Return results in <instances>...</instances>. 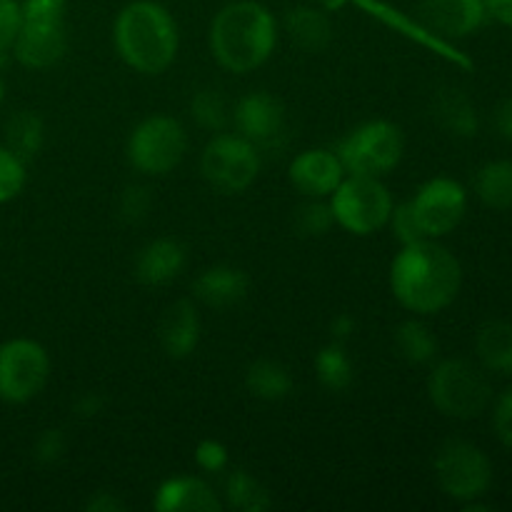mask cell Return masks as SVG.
Instances as JSON below:
<instances>
[{"label":"cell","instance_id":"obj_1","mask_svg":"<svg viewBox=\"0 0 512 512\" xmlns=\"http://www.w3.org/2000/svg\"><path fill=\"white\" fill-rule=\"evenodd\" d=\"M463 288V265L453 250L425 238L403 245L390 265L393 298L413 315H438L455 303Z\"/></svg>","mask_w":512,"mask_h":512},{"label":"cell","instance_id":"obj_2","mask_svg":"<svg viewBox=\"0 0 512 512\" xmlns=\"http://www.w3.org/2000/svg\"><path fill=\"white\" fill-rule=\"evenodd\" d=\"M210 53L230 73H253L278 45V20L258 0H233L215 13L208 30Z\"/></svg>","mask_w":512,"mask_h":512},{"label":"cell","instance_id":"obj_3","mask_svg":"<svg viewBox=\"0 0 512 512\" xmlns=\"http://www.w3.org/2000/svg\"><path fill=\"white\" fill-rule=\"evenodd\" d=\"M113 43L135 73L160 75L178 55V23L165 5L155 0H133L115 18Z\"/></svg>","mask_w":512,"mask_h":512},{"label":"cell","instance_id":"obj_4","mask_svg":"<svg viewBox=\"0 0 512 512\" xmlns=\"http://www.w3.org/2000/svg\"><path fill=\"white\" fill-rule=\"evenodd\" d=\"M428 398L438 413L455 420H475L493 405L490 373L465 358L435 360L428 375Z\"/></svg>","mask_w":512,"mask_h":512},{"label":"cell","instance_id":"obj_5","mask_svg":"<svg viewBox=\"0 0 512 512\" xmlns=\"http://www.w3.org/2000/svg\"><path fill=\"white\" fill-rule=\"evenodd\" d=\"M433 470L438 488L460 505L483 500L495 480L490 455L480 445L463 438H450L440 445L433 460Z\"/></svg>","mask_w":512,"mask_h":512},{"label":"cell","instance_id":"obj_6","mask_svg":"<svg viewBox=\"0 0 512 512\" xmlns=\"http://www.w3.org/2000/svg\"><path fill=\"white\" fill-rule=\"evenodd\" d=\"M405 135L393 120H368L340 140L335 155L348 175L383 178L403 160Z\"/></svg>","mask_w":512,"mask_h":512},{"label":"cell","instance_id":"obj_7","mask_svg":"<svg viewBox=\"0 0 512 512\" xmlns=\"http://www.w3.org/2000/svg\"><path fill=\"white\" fill-rule=\"evenodd\" d=\"M335 225L353 235H373L388 225L393 195L388 185L373 175H348L330 195Z\"/></svg>","mask_w":512,"mask_h":512},{"label":"cell","instance_id":"obj_8","mask_svg":"<svg viewBox=\"0 0 512 512\" xmlns=\"http://www.w3.org/2000/svg\"><path fill=\"white\" fill-rule=\"evenodd\" d=\"M185 153H188V133L183 123L170 115L145 118L143 123L135 125L125 145L128 163L138 173L153 175V178L168 175L170 170L178 168Z\"/></svg>","mask_w":512,"mask_h":512},{"label":"cell","instance_id":"obj_9","mask_svg":"<svg viewBox=\"0 0 512 512\" xmlns=\"http://www.w3.org/2000/svg\"><path fill=\"white\" fill-rule=\"evenodd\" d=\"M205 183L223 195H238L260 173V150L240 133H215L200 158Z\"/></svg>","mask_w":512,"mask_h":512},{"label":"cell","instance_id":"obj_10","mask_svg":"<svg viewBox=\"0 0 512 512\" xmlns=\"http://www.w3.org/2000/svg\"><path fill=\"white\" fill-rule=\"evenodd\" d=\"M50 378L48 350L30 338L0 345V400L23 405L40 395Z\"/></svg>","mask_w":512,"mask_h":512},{"label":"cell","instance_id":"obj_11","mask_svg":"<svg viewBox=\"0 0 512 512\" xmlns=\"http://www.w3.org/2000/svg\"><path fill=\"white\" fill-rule=\"evenodd\" d=\"M415 220L425 238L440 240L453 233L468 213V190L455 178H430L410 198Z\"/></svg>","mask_w":512,"mask_h":512},{"label":"cell","instance_id":"obj_12","mask_svg":"<svg viewBox=\"0 0 512 512\" xmlns=\"http://www.w3.org/2000/svg\"><path fill=\"white\" fill-rule=\"evenodd\" d=\"M485 0H420L415 20L440 40H463L488 23Z\"/></svg>","mask_w":512,"mask_h":512},{"label":"cell","instance_id":"obj_13","mask_svg":"<svg viewBox=\"0 0 512 512\" xmlns=\"http://www.w3.org/2000/svg\"><path fill=\"white\" fill-rule=\"evenodd\" d=\"M233 123L235 130L258 150L280 148L285 138L283 103L265 90H255L238 100L233 110Z\"/></svg>","mask_w":512,"mask_h":512},{"label":"cell","instance_id":"obj_14","mask_svg":"<svg viewBox=\"0 0 512 512\" xmlns=\"http://www.w3.org/2000/svg\"><path fill=\"white\" fill-rule=\"evenodd\" d=\"M10 48L25 68H53L68 50L65 20H23Z\"/></svg>","mask_w":512,"mask_h":512},{"label":"cell","instance_id":"obj_15","mask_svg":"<svg viewBox=\"0 0 512 512\" xmlns=\"http://www.w3.org/2000/svg\"><path fill=\"white\" fill-rule=\"evenodd\" d=\"M288 178L305 198H330L345 178V168L333 150H303L290 163Z\"/></svg>","mask_w":512,"mask_h":512},{"label":"cell","instance_id":"obj_16","mask_svg":"<svg viewBox=\"0 0 512 512\" xmlns=\"http://www.w3.org/2000/svg\"><path fill=\"white\" fill-rule=\"evenodd\" d=\"M188 263V248L178 238H155L135 258V280L150 288L168 285Z\"/></svg>","mask_w":512,"mask_h":512},{"label":"cell","instance_id":"obj_17","mask_svg":"<svg viewBox=\"0 0 512 512\" xmlns=\"http://www.w3.org/2000/svg\"><path fill=\"white\" fill-rule=\"evenodd\" d=\"M160 348L168 358L185 360L200 343V315L193 300H175L158 323Z\"/></svg>","mask_w":512,"mask_h":512},{"label":"cell","instance_id":"obj_18","mask_svg":"<svg viewBox=\"0 0 512 512\" xmlns=\"http://www.w3.org/2000/svg\"><path fill=\"white\" fill-rule=\"evenodd\" d=\"M153 508L158 512H218L223 510V503L203 478L178 475L158 485Z\"/></svg>","mask_w":512,"mask_h":512},{"label":"cell","instance_id":"obj_19","mask_svg":"<svg viewBox=\"0 0 512 512\" xmlns=\"http://www.w3.org/2000/svg\"><path fill=\"white\" fill-rule=\"evenodd\" d=\"M248 290V273L240 268H233V265H215V268L203 270L193 283L195 300H200V303L215 310H225L243 303Z\"/></svg>","mask_w":512,"mask_h":512},{"label":"cell","instance_id":"obj_20","mask_svg":"<svg viewBox=\"0 0 512 512\" xmlns=\"http://www.w3.org/2000/svg\"><path fill=\"white\" fill-rule=\"evenodd\" d=\"M475 355L490 375H512V323L488 320L475 333Z\"/></svg>","mask_w":512,"mask_h":512},{"label":"cell","instance_id":"obj_21","mask_svg":"<svg viewBox=\"0 0 512 512\" xmlns=\"http://www.w3.org/2000/svg\"><path fill=\"white\" fill-rule=\"evenodd\" d=\"M433 115L440 128L448 135H453V138H473V135H478V108H475L473 100L463 90H440L433 105Z\"/></svg>","mask_w":512,"mask_h":512},{"label":"cell","instance_id":"obj_22","mask_svg":"<svg viewBox=\"0 0 512 512\" xmlns=\"http://www.w3.org/2000/svg\"><path fill=\"white\" fill-rule=\"evenodd\" d=\"M245 388L253 398L265 400V403H280V400L290 398L295 383L290 370L283 363L270 358H260L248 365L245 370Z\"/></svg>","mask_w":512,"mask_h":512},{"label":"cell","instance_id":"obj_23","mask_svg":"<svg viewBox=\"0 0 512 512\" xmlns=\"http://www.w3.org/2000/svg\"><path fill=\"white\" fill-rule=\"evenodd\" d=\"M473 188L485 208L508 213V210H512V160L500 158L485 163L475 173Z\"/></svg>","mask_w":512,"mask_h":512},{"label":"cell","instance_id":"obj_24","mask_svg":"<svg viewBox=\"0 0 512 512\" xmlns=\"http://www.w3.org/2000/svg\"><path fill=\"white\" fill-rule=\"evenodd\" d=\"M285 28H288L293 43L308 53H318L333 40L330 18L323 10L310 8V5H298V8L290 10L288 18H285Z\"/></svg>","mask_w":512,"mask_h":512},{"label":"cell","instance_id":"obj_25","mask_svg":"<svg viewBox=\"0 0 512 512\" xmlns=\"http://www.w3.org/2000/svg\"><path fill=\"white\" fill-rule=\"evenodd\" d=\"M395 350L410 365H433L440 355V343L423 320L410 318L395 330Z\"/></svg>","mask_w":512,"mask_h":512},{"label":"cell","instance_id":"obj_26","mask_svg":"<svg viewBox=\"0 0 512 512\" xmlns=\"http://www.w3.org/2000/svg\"><path fill=\"white\" fill-rule=\"evenodd\" d=\"M315 373H318L320 385L330 393H343L353 385L355 368L353 358L348 353V345L330 340L328 345L318 350L315 355Z\"/></svg>","mask_w":512,"mask_h":512},{"label":"cell","instance_id":"obj_27","mask_svg":"<svg viewBox=\"0 0 512 512\" xmlns=\"http://www.w3.org/2000/svg\"><path fill=\"white\" fill-rule=\"evenodd\" d=\"M45 128L43 120L33 110H20V113L10 115V120L5 123V148L13 150L20 160L28 163L30 158L40 153L43 148Z\"/></svg>","mask_w":512,"mask_h":512},{"label":"cell","instance_id":"obj_28","mask_svg":"<svg viewBox=\"0 0 512 512\" xmlns=\"http://www.w3.org/2000/svg\"><path fill=\"white\" fill-rule=\"evenodd\" d=\"M225 503L240 512H265L273 505L268 488L248 470H233L225 480Z\"/></svg>","mask_w":512,"mask_h":512},{"label":"cell","instance_id":"obj_29","mask_svg":"<svg viewBox=\"0 0 512 512\" xmlns=\"http://www.w3.org/2000/svg\"><path fill=\"white\" fill-rule=\"evenodd\" d=\"M190 115L200 128L213 130V133H220L230 120L228 103L218 88H200L190 100Z\"/></svg>","mask_w":512,"mask_h":512},{"label":"cell","instance_id":"obj_30","mask_svg":"<svg viewBox=\"0 0 512 512\" xmlns=\"http://www.w3.org/2000/svg\"><path fill=\"white\" fill-rule=\"evenodd\" d=\"M335 225L333 210L325 198H308L293 215V228L300 238H323Z\"/></svg>","mask_w":512,"mask_h":512},{"label":"cell","instance_id":"obj_31","mask_svg":"<svg viewBox=\"0 0 512 512\" xmlns=\"http://www.w3.org/2000/svg\"><path fill=\"white\" fill-rule=\"evenodd\" d=\"M23 188H25V160H20L13 150L0 145V205L18 198Z\"/></svg>","mask_w":512,"mask_h":512},{"label":"cell","instance_id":"obj_32","mask_svg":"<svg viewBox=\"0 0 512 512\" xmlns=\"http://www.w3.org/2000/svg\"><path fill=\"white\" fill-rule=\"evenodd\" d=\"M150 205H153V195L145 185H128V188L120 193L118 200V215L123 223H140L148 215Z\"/></svg>","mask_w":512,"mask_h":512},{"label":"cell","instance_id":"obj_33","mask_svg":"<svg viewBox=\"0 0 512 512\" xmlns=\"http://www.w3.org/2000/svg\"><path fill=\"white\" fill-rule=\"evenodd\" d=\"M388 225L390 230H393V238L398 240L400 245H410V243H418V240H425L423 230H420L418 220H415L413 208H410V200L408 203L393 205V213H390Z\"/></svg>","mask_w":512,"mask_h":512},{"label":"cell","instance_id":"obj_34","mask_svg":"<svg viewBox=\"0 0 512 512\" xmlns=\"http://www.w3.org/2000/svg\"><path fill=\"white\" fill-rule=\"evenodd\" d=\"M228 463H230L228 448H225L220 440L205 438L195 445V465H198L203 473H210V475L223 473V470L228 468Z\"/></svg>","mask_w":512,"mask_h":512},{"label":"cell","instance_id":"obj_35","mask_svg":"<svg viewBox=\"0 0 512 512\" xmlns=\"http://www.w3.org/2000/svg\"><path fill=\"white\" fill-rule=\"evenodd\" d=\"M68 450V440H65L63 430L48 428L38 435L33 445V455L40 465H55L60 463V458Z\"/></svg>","mask_w":512,"mask_h":512},{"label":"cell","instance_id":"obj_36","mask_svg":"<svg viewBox=\"0 0 512 512\" xmlns=\"http://www.w3.org/2000/svg\"><path fill=\"white\" fill-rule=\"evenodd\" d=\"M493 430L500 445L512 450V385L505 388L498 398H493Z\"/></svg>","mask_w":512,"mask_h":512},{"label":"cell","instance_id":"obj_37","mask_svg":"<svg viewBox=\"0 0 512 512\" xmlns=\"http://www.w3.org/2000/svg\"><path fill=\"white\" fill-rule=\"evenodd\" d=\"M68 0H20L23 20H65Z\"/></svg>","mask_w":512,"mask_h":512},{"label":"cell","instance_id":"obj_38","mask_svg":"<svg viewBox=\"0 0 512 512\" xmlns=\"http://www.w3.org/2000/svg\"><path fill=\"white\" fill-rule=\"evenodd\" d=\"M20 23H23L20 0H0V50H10Z\"/></svg>","mask_w":512,"mask_h":512},{"label":"cell","instance_id":"obj_39","mask_svg":"<svg viewBox=\"0 0 512 512\" xmlns=\"http://www.w3.org/2000/svg\"><path fill=\"white\" fill-rule=\"evenodd\" d=\"M105 398L100 393H83L73 403V413H78V418H95V415L103 413Z\"/></svg>","mask_w":512,"mask_h":512},{"label":"cell","instance_id":"obj_40","mask_svg":"<svg viewBox=\"0 0 512 512\" xmlns=\"http://www.w3.org/2000/svg\"><path fill=\"white\" fill-rule=\"evenodd\" d=\"M353 333H355V318H353V315H348V313L335 315V320L330 323V340L348 345V340L353 338Z\"/></svg>","mask_w":512,"mask_h":512},{"label":"cell","instance_id":"obj_41","mask_svg":"<svg viewBox=\"0 0 512 512\" xmlns=\"http://www.w3.org/2000/svg\"><path fill=\"white\" fill-rule=\"evenodd\" d=\"M495 130L500 133V138L512 143V95L495 108Z\"/></svg>","mask_w":512,"mask_h":512},{"label":"cell","instance_id":"obj_42","mask_svg":"<svg viewBox=\"0 0 512 512\" xmlns=\"http://www.w3.org/2000/svg\"><path fill=\"white\" fill-rule=\"evenodd\" d=\"M85 510L90 512H115V510H125L123 500L115 498L113 493H95L93 498L85 503Z\"/></svg>","mask_w":512,"mask_h":512},{"label":"cell","instance_id":"obj_43","mask_svg":"<svg viewBox=\"0 0 512 512\" xmlns=\"http://www.w3.org/2000/svg\"><path fill=\"white\" fill-rule=\"evenodd\" d=\"M488 15L505 28H512V0H485Z\"/></svg>","mask_w":512,"mask_h":512},{"label":"cell","instance_id":"obj_44","mask_svg":"<svg viewBox=\"0 0 512 512\" xmlns=\"http://www.w3.org/2000/svg\"><path fill=\"white\" fill-rule=\"evenodd\" d=\"M320 3H325L328 8H340V5L345 3V0H320Z\"/></svg>","mask_w":512,"mask_h":512},{"label":"cell","instance_id":"obj_45","mask_svg":"<svg viewBox=\"0 0 512 512\" xmlns=\"http://www.w3.org/2000/svg\"><path fill=\"white\" fill-rule=\"evenodd\" d=\"M3 98H5V83L3 78H0V103H3Z\"/></svg>","mask_w":512,"mask_h":512}]
</instances>
